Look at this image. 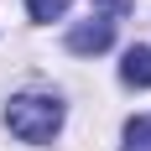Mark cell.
<instances>
[{
  "label": "cell",
  "mask_w": 151,
  "mask_h": 151,
  "mask_svg": "<svg viewBox=\"0 0 151 151\" xmlns=\"http://www.w3.org/2000/svg\"><path fill=\"white\" fill-rule=\"evenodd\" d=\"M5 125L26 146H42V141L58 136V125H63V99H52V94H16L5 104Z\"/></svg>",
  "instance_id": "obj_1"
},
{
  "label": "cell",
  "mask_w": 151,
  "mask_h": 151,
  "mask_svg": "<svg viewBox=\"0 0 151 151\" xmlns=\"http://www.w3.org/2000/svg\"><path fill=\"white\" fill-rule=\"evenodd\" d=\"M73 0H26V11H31V21H58L63 11H68Z\"/></svg>",
  "instance_id": "obj_4"
},
{
  "label": "cell",
  "mask_w": 151,
  "mask_h": 151,
  "mask_svg": "<svg viewBox=\"0 0 151 151\" xmlns=\"http://www.w3.org/2000/svg\"><path fill=\"white\" fill-rule=\"evenodd\" d=\"M109 42H115V21H109V16H94V21H83V26L68 31V52H78V58H94V52H104Z\"/></svg>",
  "instance_id": "obj_2"
},
{
  "label": "cell",
  "mask_w": 151,
  "mask_h": 151,
  "mask_svg": "<svg viewBox=\"0 0 151 151\" xmlns=\"http://www.w3.org/2000/svg\"><path fill=\"white\" fill-rule=\"evenodd\" d=\"M125 141H130L125 151H146L151 146V120H130V125H125Z\"/></svg>",
  "instance_id": "obj_5"
},
{
  "label": "cell",
  "mask_w": 151,
  "mask_h": 151,
  "mask_svg": "<svg viewBox=\"0 0 151 151\" xmlns=\"http://www.w3.org/2000/svg\"><path fill=\"white\" fill-rule=\"evenodd\" d=\"M120 78L130 83V89H146V83H151V47H130V52H125Z\"/></svg>",
  "instance_id": "obj_3"
}]
</instances>
